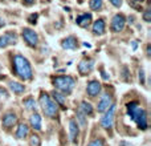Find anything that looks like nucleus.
Listing matches in <instances>:
<instances>
[{"label":"nucleus","mask_w":151,"mask_h":146,"mask_svg":"<svg viewBox=\"0 0 151 146\" xmlns=\"http://www.w3.org/2000/svg\"><path fill=\"white\" fill-rule=\"evenodd\" d=\"M13 66H15V72L23 80H31L32 78V68L29 61L27 60L24 56L16 55L13 59Z\"/></svg>","instance_id":"obj_2"},{"label":"nucleus","mask_w":151,"mask_h":146,"mask_svg":"<svg viewBox=\"0 0 151 146\" xmlns=\"http://www.w3.org/2000/svg\"><path fill=\"white\" fill-rule=\"evenodd\" d=\"M23 3H25L27 5H32L35 3V0H23Z\"/></svg>","instance_id":"obj_32"},{"label":"nucleus","mask_w":151,"mask_h":146,"mask_svg":"<svg viewBox=\"0 0 151 146\" xmlns=\"http://www.w3.org/2000/svg\"><path fill=\"white\" fill-rule=\"evenodd\" d=\"M16 121H17V118H16V116L13 113H7L3 117V126L4 128H12L16 124Z\"/></svg>","instance_id":"obj_11"},{"label":"nucleus","mask_w":151,"mask_h":146,"mask_svg":"<svg viewBox=\"0 0 151 146\" xmlns=\"http://www.w3.org/2000/svg\"><path fill=\"white\" fill-rule=\"evenodd\" d=\"M89 5H90L91 9L97 11L102 7V0H90V1H89Z\"/></svg>","instance_id":"obj_23"},{"label":"nucleus","mask_w":151,"mask_h":146,"mask_svg":"<svg viewBox=\"0 0 151 146\" xmlns=\"http://www.w3.org/2000/svg\"><path fill=\"white\" fill-rule=\"evenodd\" d=\"M53 84H55V86L58 90H61L63 93H66V94L70 93L74 88V80L72 77H69V76L56 77L55 80H53Z\"/></svg>","instance_id":"obj_4"},{"label":"nucleus","mask_w":151,"mask_h":146,"mask_svg":"<svg viewBox=\"0 0 151 146\" xmlns=\"http://www.w3.org/2000/svg\"><path fill=\"white\" fill-rule=\"evenodd\" d=\"M93 68H94V61L90 60V59H83V60L78 64V71H80V73L82 76L90 73L93 71Z\"/></svg>","instance_id":"obj_7"},{"label":"nucleus","mask_w":151,"mask_h":146,"mask_svg":"<svg viewBox=\"0 0 151 146\" xmlns=\"http://www.w3.org/2000/svg\"><path fill=\"white\" fill-rule=\"evenodd\" d=\"M89 146H105V145L101 139H94V141H91L90 144H89Z\"/></svg>","instance_id":"obj_26"},{"label":"nucleus","mask_w":151,"mask_h":146,"mask_svg":"<svg viewBox=\"0 0 151 146\" xmlns=\"http://www.w3.org/2000/svg\"><path fill=\"white\" fill-rule=\"evenodd\" d=\"M9 86H11V89H12L15 93H23L24 89H25L23 84L16 82V81H12V82H9Z\"/></svg>","instance_id":"obj_19"},{"label":"nucleus","mask_w":151,"mask_h":146,"mask_svg":"<svg viewBox=\"0 0 151 146\" xmlns=\"http://www.w3.org/2000/svg\"><path fill=\"white\" fill-rule=\"evenodd\" d=\"M4 36H5V39H7L8 45L16 44V41H17V36L15 35V32H7V33H5Z\"/></svg>","instance_id":"obj_20"},{"label":"nucleus","mask_w":151,"mask_h":146,"mask_svg":"<svg viewBox=\"0 0 151 146\" xmlns=\"http://www.w3.org/2000/svg\"><path fill=\"white\" fill-rule=\"evenodd\" d=\"M133 48H134V49H137V43H135V41L133 43Z\"/></svg>","instance_id":"obj_35"},{"label":"nucleus","mask_w":151,"mask_h":146,"mask_svg":"<svg viewBox=\"0 0 151 146\" xmlns=\"http://www.w3.org/2000/svg\"><path fill=\"white\" fill-rule=\"evenodd\" d=\"M7 45H8V43H7L5 36H0V48H5Z\"/></svg>","instance_id":"obj_27"},{"label":"nucleus","mask_w":151,"mask_h":146,"mask_svg":"<svg viewBox=\"0 0 151 146\" xmlns=\"http://www.w3.org/2000/svg\"><path fill=\"white\" fill-rule=\"evenodd\" d=\"M1 96L7 97V96H8V94H7V92H5V90H4V89H1V88H0V97H1Z\"/></svg>","instance_id":"obj_33"},{"label":"nucleus","mask_w":151,"mask_h":146,"mask_svg":"<svg viewBox=\"0 0 151 146\" xmlns=\"http://www.w3.org/2000/svg\"><path fill=\"white\" fill-rule=\"evenodd\" d=\"M63 48L64 49H76L77 48V39L74 36L66 37L63 41Z\"/></svg>","instance_id":"obj_13"},{"label":"nucleus","mask_w":151,"mask_h":146,"mask_svg":"<svg viewBox=\"0 0 151 146\" xmlns=\"http://www.w3.org/2000/svg\"><path fill=\"white\" fill-rule=\"evenodd\" d=\"M53 97H55V100L60 105H63V106L65 105V97H64V94H61L60 92H56L55 90V92H53Z\"/></svg>","instance_id":"obj_21"},{"label":"nucleus","mask_w":151,"mask_h":146,"mask_svg":"<svg viewBox=\"0 0 151 146\" xmlns=\"http://www.w3.org/2000/svg\"><path fill=\"white\" fill-rule=\"evenodd\" d=\"M23 39L29 47H36L37 43H39L37 33L31 28H24L23 29Z\"/></svg>","instance_id":"obj_5"},{"label":"nucleus","mask_w":151,"mask_h":146,"mask_svg":"<svg viewBox=\"0 0 151 146\" xmlns=\"http://www.w3.org/2000/svg\"><path fill=\"white\" fill-rule=\"evenodd\" d=\"M111 104H113L111 96H110V94H104L102 98H101V101L98 102V108H97V109H98L99 113H104L111 106Z\"/></svg>","instance_id":"obj_9"},{"label":"nucleus","mask_w":151,"mask_h":146,"mask_svg":"<svg viewBox=\"0 0 151 146\" xmlns=\"http://www.w3.org/2000/svg\"><path fill=\"white\" fill-rule=\"evenodd\" d=\"M143 19H145V21H147V23H150V21H151V12H150V9L145 11V13H143Z\"/></svg>","instance_id":"obj_25"},{"label":"nucleus","mask_w":151,"mask_h":146,"mask_svg":"<svg viewBox=\"0 0 151 146\" xmlns=\"http://www.w3.org/2000/svg\"><path fill=\"white\" fill-rule=\"evenodd\" d=\"M119 146H130V145H129V144H126L125 141H122V142H121V144H119Z\"/></svg>","instance_id":"obj_34"},{"label":"nucleus","mask_w":151,"mask_h":146,"mask_svg":"<svg viewBox=\"0 0 151 146\" xmlns=\"http://www.w3.org/2000/svg\"><path fill=\"white\" fill-rule=\"evenodd\" d=\"M28 132H29L28 126H27L25 124H21V125H19V129H17V132H16V137H17V138H25V137L28 136Z\"/></svg>","instance_id":"obj_18"},{"label":"nucleus","mask_w":151,"mask_h":146,"mask_svg":"<svg viewBox=\"0 0 151 146\" xmlns=\"http://www.w3.org/2000/svg\"><path fill=\"white\" fill-rule=\"evenodd\" d=\"M93 33H96V35L105 33V20L104 19H98V20L93 24Z\"/></svg>","instance_id":"obj_14"},{"label":"nucleus","mask_w":151,"mask_h":146,"mask_svg":"<svg viewBox=\"0 0 151 146\" xmlns=\"http://www.w3.org/2000/svg\"><path fill=\"white\" fill-rule=\"evenodd\" d=\"M80 112L82 113L83 116H90L91 113H93V106H91L89 102L82 101L81 105H80Z\"/></svg>","instance_id":"obj_17"},{"label":"nucleus","mask_w":151,"mask_h":146,"mask_svg":"<svg viewBox=\"0 0 151 146\" xmlns=\"http://www.w3.org/2000/svg\"><path fill=\"white\" fill-rule=\"evenodd\" d=\"M31 125L35 130H41V117H40V114L35 113V114L32 116L31 117Z\"/></svg>","instance_id":"obj_16"},{"label":"nucleus","mask_w":151,"mask_h":146,"mask_svg":"<svg viewBox=\"0 0 151 146\" xmlns=\"http://www.w3.org/2000/svg\"><path fill=\"white\" fill-rule=\"evenodd\" d=\"M40 105L42 108V112L45 116L50 118H55L57 116V104L48 96L47 93H42L40 97Z\"/></svg>","instance_id":"obj_3"},{"label":"nucleus","mask_w":151,"mask_h":146,"mask_svg":"<svg viewBox=\"0 0 151 146\" xmlns=\"http://www.w3.org/2000/svg\"><path fill=\"white\" fill-rule=\"evenodd\" d=\"M127 113L131 118L137 122L138 128L141 130H146L147 129V114L145 109H142L137 102H130L127 104Z\"/></svg>","instance_id":"obj_1"},{"label":"nucleus","mask_w":151,"mask_h":146,"mask_svg":"<svg viewBox=\"0 0 151 146\" xmlns=\"http://www.w3.org/2000/svg\"><path fill=\"white\" fill-rule=\"evenodd\" d=\"M90 21H91V13H83V15L78 16L76 23H77L80 27L85 28V27H88L89 24H90Z\"/></svg>","instance_id":"obj_12"},{"label":"nucleus","mask_w":151,"mask_h":146,"mask_svg":"<svg viewBox=\"0 0 151 146\" xmlns=\"http://www.w3.org/2000/svg\"><path fill=\"white\" fill-rule=\"evenodd\" d=\"M69 132H70V139L73 144H77V137H78V126L73 120L69 122Z\"/></svg>","instance_id":"obj_15"},{"label":"nucleus","mask_w":151,"mask_h":146,"mask_svg":"<svg viewBox=\"0 0 151 146\" xmlns=\"http://www.w3.org/2000/svg\"><path fill=\"white\" fill-rule=\"evenodd\" d=\"M135 1H143V0H135Z\"/></svg>","instance_id":"obj_36"},{"label":"nucleus","mask_w":151,"mask_h":146,"mask_svg":"<svg viewBox=\"0 0 151 146\" xmlns=\"http://www.w3.org/2000/svg\"><path fill=\"white\" fill-rule=\"evenodd\" d=\"M139 81H141L142 84L145 82V72L142 71V69H141V71H139Z\"/></svg>","instance_id":"obj_30"},{"label":"nucleus","mask_w":151,"mask_h":146,"mask_svg":"<svg viewBox=\"0 0 151 146\" xmlns=\"http://www.w3.org/2000/svg\"><path fill=\"white\" fill-rule=\"evenodd\" d=\"M114 113H115V105L111 104V106H110L109 109L106 110V113H105L104 118L101 120V125L104 126V128L109 129L110 126L113 125V120H114Z\"/></svg>","instance_id":"obj_6"},{"label":"nucleus","mask_w":151,"mask_h":146,"mask_svg":"<svg viewBox=\"0 0 151 146\" xmlns=\"http://www.w3.org/2000/svg\"><path fill=\"white\" fill-rule=\"evenodd\" d=\"M24 106L28 110H33V109H36V102H35L33 98H28L24 101Z\"/></svg>","instance_id":"obj_22"},{"label":"nucleus","mask_w":151,"mask_h":146,"mask_svg":"<svg viewBox=\"0 0 151 146\" xmlns=\"http://www.w3.org/2000/svg\"><path fill=\"white\" fill-rule=\"evenodd\" d=\"M110 3H111L114 7H121V5H122V0H110Z\"/></svg>","instance_id":"obj_29"},{"label":"nucleus","mask_w":151,"mask_h":146,"mask_svg":"<svg viewBox=\"0 0 151 146\" xmlns=\"http://www.w3.org/2000/svg\"><path fill=\"white\" fill-rule=\"evenodd\" d=\"M125 24H126L125 16L123 15H115L111 20V29L114 32H121L123 28H125Z\"/></svg>","instance_id":"obj_8"},{"label":"nucleus","mask_w":151,"mask_h":146,"mask_svg":"<svg viewBox=\"0 0 151 146\" xmlns=\"http://www.w3.org/2000/svg\"><path fill=\"white\" fill-rule=\"evenodd\" d=\"M36 20H37V15L35 13V15H31L29 16V19H28V21L31 24H36Z\"/></svg>","instance_id":"obj_28"},{"label":"nucleus","mask_w":151,"mask_h":146,"mask_svg":"<svg viewBox=\"0 0 151 146\" xmlns=\"http://www.w3.org/2000/svg\"><path fill=\"white\" fill-rule=\"evenodd\" d=\"M29 145H31V146H40V145H41V142H40V138L37 136H33L31 138V142H29Z\"/></svg>","instance_id":"obj_24"},{"label":"nucleus","mask_w":151,"mask_h":146,"mask_svg":"<svg viewBox=\"0 0 151 146\" xmlns=\"http://www.w3.org/2000/svg\"><path fill=\"white\" fill-rule=\"evenodd\" d=\"M86 90H88V94L91 97H96L97 94L101 92V84L98 82V81L93 80L90 81V82L88 84V88H86Z\"/></svg>","instance_id":"obj_10"},{"label":"nucleus","mask_w":151,"mask_h":146,"mask_svg":"<svg viewBox=\"0 0 151 146\" xmlns=\"http://www.w3.org/2000/svg\"><path fill=\"white\" fill-rule=\"evenodd\" d=\"M101 74H102V78H104V80H109V76H107V73H106V72L102 71V72H101Z\"/></svg>","instance_id":"obj_31"}]
</instances>
